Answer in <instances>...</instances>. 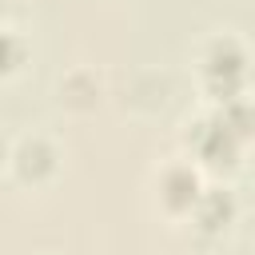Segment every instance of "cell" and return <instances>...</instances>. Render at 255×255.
<instances>
[{"mask_svg":"<svg viewBox=\"0 0 255 255\" xmlns=\"http://www.w3.org/2000/svg\"><path fill=\"white\" fill-rule=\"evenodd\" d=\"M207 76H211L215 88H223V100H231V92H235L239 80H243V52H239L231 40L215 44L211 56H207Z\"/></svg>","mask_w":255,"mask_h":255,"instance_id":"6da1fadb","label":"cell"},{"mask_svg":"<svg viewBox=\"0 0 255 255\" xmlns=\"http://www.w3.org/2000/svg\"><path fill=\"white\" fill-rule=\"evenodd\" d=\"M235 143H239V135H231L219 120H215V124H203V128H199V139H195L199 155L211 159V163H219V159L227 163V159L235 155Z\"/></svg>","mask_w":255,"mask_h":255,"instance_id":"7a4b0ae2","label":"cell"},{"mask_svg":"<svg viewBox=\"0 0 255 255\" xmlns=\"http://www.w3.org/2000/svg\"><path fill=\"white\" fill-rule=\"evenodd\" d=\"M163 199H167V207H191L199 199V179L191 171H183V167L167 171L163 175Z\"/></svg>","mask_w":255,"mask_h":255,"instance_id":"3957f363","label":"cell"},{"mask_svg":"<svg viewBox=\"0 0 255 255\" xmlns=\"http://www.w3.org/2000/svg\"><path fill=\"white\" fill-rule=\"evenodd\" d=\"M16 163H20L24 175H44V171H52V151L36 139V143H24L16 151Z\"/></svg>","mask_w":255,"mask_h":255,"instance_id":"277c9868","label":"cell"},{"mask_svg":"<svg viewBox=\"0 0 255 255\" xmlns=\"http://www.w3.org/2000/svg\"><path fill=\"white\" fill-rule=\"evenodd\" d=\"M16 64H20V44H16V36L0 32V72H12Z\"/></svg>","mask_w":255,"mask_h":255,"instance_id":"5b68a950","label":"cell"},{"mask_svg":"<svg viewBox=\"0 0 255 255\" xmlns=\"http://www.w3.org/2000/svg\"><path fill=\"white\" fill-rule=\"evenodd\" d=\"M0 159H4V143H0Z\"/></svg>","mask_w":255,"mask_h":255,"instance_id":"8992f818","label":"cell"}]
</instances>
